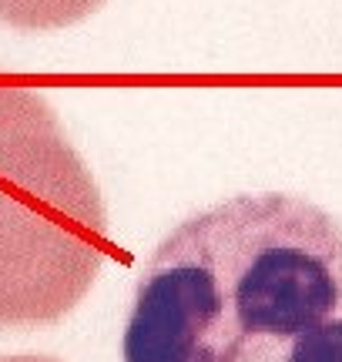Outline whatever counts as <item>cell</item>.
Masks as SVG:
<instances>
[{
  "label": "cell",
  "mask_w": 342,
  "mask_h": 362,
  "mask_svg": "<svg viewBox=\"0 0 342 362\" xmlns=\"http://www.w3.org/2000/svg\"><path fill=\"white\" fill-rule=\"evenodd\" d=\"M124 362H342V221L235 194L178 221L134 285Z\"/></svg>",
  "instance_id": "1"
},
{
  "label": "cell",
  "mask_w": 342,
  "mask_h": 362,
  "mask_svg": "<svg viewBox=\"0 0 342 362\" xmlns=\"http://www.w3.org/2000/svg\"><path fill=\"white\" fill-rule=\"evenodd\" d=\"M107 255L105 205L47 115L0 178V322H54L78 305Z\"/></svg>",
  "instance_id": "2"
},
{
  "label": "cell",
  "mask_w": 342,
  "mask_h": 362,
  "mask_svg": "<svg viewBox=\"0 0 342 362\" xmlns=\"http://www.w3.org/2000/svg\"><path fill=\"white\" fill-rule=\"evenodd\" d=\"M105 0H0V24L27 34L61 30L91 17Z\"/></svg>",
  "instance_id": "3"
},
{
  "label": "cell",
  "mask_w": 342,
  "mask_h": 362,
  "mask_svg": "<svg viewBox=\"0 0 342 362\" xmlns=\"http://www.w3.org/2000/svg\"><path fill=\"white\" fill-rule=\"evenodd\" d=\"M0 362H57V359H47V356H30V352H24V356H0Z\"/></svg>",
  "instance_id": "4"
}]
</instances>
